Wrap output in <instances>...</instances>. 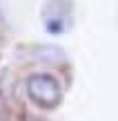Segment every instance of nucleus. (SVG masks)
<instances>
[{
  "label": "nucleus",
  "mask_w": 118,
  "mask_h": 121,
  "mask_svg": "<svg viewBox=\"0 0 118 121\" xmlns=\"http://www.w3.org/2000/svg\"><path fill=\"white\" fill-rule=\"evenodd\" d=\"M27 92L31 101L38 103L40 108H56L62 99V87L58 81L49 74H36L27 81Z\"/></svg>",
  "instance_id": "1"
},
{
  "label": "nucleus",
  "mask_w": 118,
  "mask_h": 121,
  "mask_svg": "<svg viewBox=\"0 0 118 121\" xmlns=\"http://www.w3.org/2000/svg\"><path fill=\"white\" fill-rule=\"evenodd\" d=\"M42 20L51 34H62L71 27V7L67 0H49L42 11Z\"/></svg>",
  "instance_id": "2"
},
{
  "label": "nucleus",
  "mask_w": 118,
  "mask_h": 121,
  "mask_svg": "<svg viewBox=\"0 0 118 121\" xmlns=\"http://www.w3.org/2000/svg\"><path fill=\"white\" fill-rule=\"evenodd\" d=\"M0 121H2V119H0Z\"/></svg>",
  "instance_id": "3"
}]
</instances>
